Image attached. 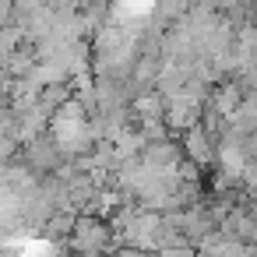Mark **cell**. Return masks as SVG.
Listing matches in <instances>:
<instances>
[{"label": "cell", "instance_id": "obj_1", "mask_svg": "<svg viewBox=\"0 0 257 257\" xmlns=\"http://www.w3.org/2000/svg\"><path fill=\"white\" fill-rule=\"evenodd\" d=\"M152 8V0H120V15L123 18H145Z\"/></svg>", "mask_w": 257, "mask_h": 257}]
</instances>
